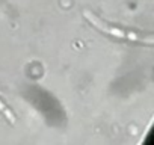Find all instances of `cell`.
<instances>
[{
	"mask_svg": "<svg viewBox=\"0 0 154 145\" xmlns=\"http://www.w3.org/2000/svg\"><path fill=\"white\" fill-rule=\"evenodd\" d=\"M0 112L5 115V118H6L11 124H15V116H14V113L11 112V109H9L2 100H0Z\"/></svg>",
	"mask_w": 154,
	"mask_h": 145,
	"instance_id": "2",
	"label": "cell"
},
{
	"mask_svg": "<svg viewBox=\"0 0 154 145\" xmlns=\"http://www.w3.org/2000/svg\"><path fill=\"white\" fill-rule=\"evenodd\" d=\"M83 15H85V18H86L94 27H97L98 30H101V32H104V33H109V35L116 36V38H119V39H130V41H136V42H145V44H148V45L152 44V38H151V36L142 38L140 35H137V33H134V32H127V30H124V29H118V27H115V26H112V24H109V23L100 20L97 15H94V14L89 12V11H85Z\"/></svg>",
	"mask_w": 154,
	"mask_h": 145,
	"instance_id": "1",
	"label": "cell"
}]
</instances>
